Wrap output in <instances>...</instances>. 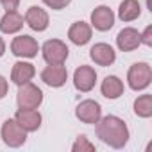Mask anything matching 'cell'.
Returning <instances> with one entry per match:
<instances>
[{
  "label": "cell",
  "instance_id": "6da1fadb",
  "mask_svg": "<svg viewBox=\"0 0 152 152\" xmlns=\"http://www.w3.org/2000/svg\"><path fill=\"white\" fill-rule=\"evenodd\" d=\"M95 132H97V138L106 143L107 147L111 148H124L129 141V129H127V124L115 116V115H107V116H102L97 124H95Z\"/></svg>",
  "mask_w": 152,
  "mask_h": 152
},
{
  "label": "cell",
  "instance_id": "7a4b0ae2",
  "mask_svg": "<svg viewBox=\"0 0 152 152\" xmlns=\"http://www.w3.org/2000/svg\"><path fill=\"white\" fill-rule=\"evenodd\" d=\"M152 83V68L148 63H134L127 72V84L134 91H143Z\"/></svg>",
  "mask_w": 152,
  "mask_h": 152
},
{
  "label": "cell",
  "instance_id": "3957f363",
  "mask_svg": "<svg viewBox=\"0 0 152 152\" xmlns=\"http://www.w3.org/2000/svg\"><path fill=\"white\" fill-rule=\"evenodd\" d=\"M0 138H2V141L7 147L18 148L27 141V131L15 118H7L2 124V127H0Z\"/></svg>",
  "mask_w": 152,
  "mask_h": 152
},
{
  "label": "cell",
  "instance_id": "277c9868",
  "mask_svg": "<svg viewBox=\"0 0 152 152\" xmlns=\"http://www.w3.org/2000/svg\"><path fill=\"white\" fill-rule=\"evenodd\" d=\"M43 102V91L32 84V83H25L22 86H18V93H16V104L20 109H38Z\"/></svg>",
  "mask_w": 152,
  "mask_h": 152
},
{
  "label": "cell",
  "instance_id": "5b68a950",
  "mask_svg": "<svg viewBox=\"0 0 152 152\" xmlns=\"http://www.w3.org/2000/svg\"><path fill=\"white\" fill-rule=\"evenodd\" d=\"M68 47L61 39H47L41 47V56L47 64H64L68 59Z\"/></svg>",
  "mask_w": 152,
  "mask_h": 152
},
{
  "label": "cell",
  "instance_id": "8992f818",
  "mask_svg": "<svg viewBox=\"0 0 152 152\" xmlns=\"http://www.w3.org/2000/svg\"><path fill=\"white\" fill-rule=\"evenodd\" d=\"M75 116L77 120H81L83 124H88V125H95L100 118H102V107L97 100L93 99H86V100H81L75 107Z\"/></svg>",
  "mask_w": 152,
  "mask_h": 152
},
{
  "label": "cell",
  "instance_id": "52a82bcc",
  "mask_svg": "<svg viewBox=\"0 0 152 152\" xmlns=\"http://www.w3.org/2000/svg\"><path fill=\"white\" fill-rule=\"evenodd\" d=\"M11 52L16 56V57H23V59H32L38 56L39 52V45L38 41L29 36V34H22V36H16L13 41H11Z\"/></svg>",
  "mask_w": 152,
  "mask_h": 152
},
{
  "label": "cell",
  "instance_id": "ba28073f",
  "mask_svg": "<svg viewBox=\"0 0 152 152\" xmlns=\"http://www.w3.org/2000/svg\"><path fill=\"white\" fill-rule=\"evenodd\" d=\"M97 84V72L95 68L88 66V64H81L77 70L73 72V86L77 91L88 93L95 88Z\"/></svg>",
  "mask_w": 152,
  "mask_h": 152
},
{
  "label": "cell",
  "instance_id": "9c48e42d",
  "mask_svg": "<svg viewBox=\"0 0 152 152\" xmlns=\"http://www.w3.org/2000/svg\"><path fill=\"white\" fill-rule=\"evenodd\" d=\"M115 13H113V9L111 7H107V6H97L93 11H91V16H90V23H91V27L93 29H97V31H100V32H106V31H109V29H113V25H115Z\"/></svg>",
  "mask_w": 152,
  "mask_h": 152
},
{
  "label": "cell",
  "instance_id": "30bf717a",
  "mask_svg": "<svg viewBox=\"0 0 152 152\" xmlns=\"http://www.w3.org/2000/svg\"><path fill=\"white\" fill-rule=\"evenodd\" d=\"M41 81L50 88H61L68 81V70L63 64H48L41 72Z\"/></svg>",
  "mask_w": 152,
  "mask_h": 152
},
{
  "label": "cell",
  "instance_id": "8fae6325",
  "mask_svg": "<svg viewBox=\"0 0 152 152\" xmlns=\"http://www.w3.org/2000/svg\"><path fill=\"white\" fill-rule=\"evenodd\" d=\"M93 36V27L86 22H73L68 29V39L77 45V47H84L91 41Z\"/></svg>",
  "mask_w": 152,
  "mask_h": 152
},
{
  "label": "cell",
  "instance_id": "7c38bea8",
  "mask_svg": "<svg viewBox=\"0 0 152 152\" xmlns=\"http://www.w3.org/2000/svg\"><path fill=\"white\" fill-rule=\"evenodd\" d=\"M25 23L36 31V32H43L48 29V23H50V18H48V13L43 9V7H38V6H32L27 9L25 16H23Z\"/></svg>",
  "mask_w": 152,
  "mask_h": 152
},
{
  "label": "cell",
  "instance_id": "4fadbf2b",
  "mask_svg": "<svg viewBox=\"0 0 152 152\" xmlns=\"http://www.w3.org/2000/svg\"><path fill=\"white\" fill-rule=\"evenodd\" d=\"M90 57L99 66H111L116 61V52L107 43H95L90 48Z\"/></svg>",
  "mask_w": 152,
  "mask_h": 152
},
{
  "label": "cell",
  "instance_id": "5bb4252c",
  "mask_svg": "<svg viewBox=\"0 0 152 152\" xmlns=\"http://www.w3.org/2000/svg\"><path fill=\"white\" fill-rule=\"evenodd\" d=\"M140 45V32L134 27H124L116 36V47L122 52H132Z\"/></svg>",
  "mask_w": 152,
  "mask_h": 152
},
{
  "label": "cell",
  "instance_id": "9a60e30c",
  "mask_svg": "<svg viewBox=\"0 0 152 152\" xmlns=\"http://www.w3.org/2000/svg\"><path fill=\"white\" fill-rule=\"evenodd\" d=\"M15 120L27 131V132H34L41 127V113L38 109H18L15 115Z\"/></svg>",
  "mask_w": 152,
  "mask_h": 152
},
{
  "label": "cell",
  "instance_id": "2e32d148",
  "mask_svg": "<svg viewBox=\"0 0 152 152\" xmlns=\"http://www.w3.org/2000/svg\"><path fill=\"white\" fill-rule=\"evenodd\" d=\"M36 75V68L34 64L31 63H25V61H16L13 64V70H11V81L16 84V86H22L25 83H31Z\"/></svg>",
  "mask_w": 152,
  "mask_h": 152
},
{
  "label": "cell",
  "instance_id": "e0dca14e",
  "mask_svg": "<svg viewBox=\"0 0 152 152\" xmlns=\"http://www.w3.org/2000/svg\"><path fill=\"white\" fill-rule=\"evenodd\" d=\"M25 20L18 11H6V15L0 18V32L4 34H16L23 29Z\"/></svg>",
  "mask_w": 152,
  "mask_h": 152
},
{
  "label": "cell",
  "instance_id": "ac0fdd59",
  "mask_svg": "<svg viewBox=\"0 0 152 152\" xmlns=\"http://www.w3.org/2000/svg\"><path fill=\"white\" fill-rule=\"evenodd\" d=\"M124 90H125L124 81L120 77H116V75H107V77L102 81V84H100V93L106 99H109V100L120 99L124 95Z\"/></svg>",
  "mask_w": 152,
  "mask_h": 152
},
{
  "label": "cell",
  "instance_id": "d6986e66",
  "mask_svg": "<svg viewBox=\"0 0 152 152\" xmlns=\"http://www.w3.org/2000/svg\"><path fill=\"white\" fill-rule=\"evenodd\" d=\"M141 15V6L138 0H122L118 6V18L125 23L138 20Z\"/></svg>",
  "mask_w": 152,
  "mask_h": 152
},
{
  "label": "cell",
  "instance_id": "ffe728a7",
  "mask_svg": "<svg viewBox=\"0 0 152 152\" xmlns=\"http://www.w3.org/2000/svg\"><path fill=\"white\" fill-rule=\"evenodd\" d=\"M134 115L140 118H150L152 116V95L143 93L134 100Z\"/></svg>",
  "mask_w": 152,
  "mask_h": 152
},
{
  "label": "cell",
  "instance_id": "44dd1931",
  "mask_svg": "<svg viewBox=\"0 0 152 152\" xmlns=\"http://www.w3.org/2000/svg\"><path fill=\"white\" fill-rule=\"evenodd\" d=\"M93 150H95V145L84 134L77 136V140H75L73 145H72V152H93Z\"/></svg>",
  "mask_w": 152,
  "mask_h": 152
},
{
  "label": "cell",
  "instance_id": "7402d4cb",
  "mask_svg": "<svg viewBox=\"0 0 152 152\" xmlns=\"http://www.w3.org/2000/svg\"><path fill=\"white\" fill-rule=\"evenodd\" d=\"M70 2H72V0H43V4H45L47 7L54 9V11H61V9H64L66 6H70Z\"/></svg>",
  "mask_w": 152,
  "mask_h": 152
},
{
  "label": "cell",
  "instance_id": "603a6c76",
  "mask_svg": "<svg viewBox=\"0 0 152 152\" xmlns=\"http://www.w3.org/2000/svg\"><path fill=\"white\" fill-rule=\"evenodd\" d=\"M140 43L152 47V25H147L143 32H140Z\"/></svg>",
  "mask_w": 152,
  "mask_h": 152
},
{
  "label": "cell",
  "instance_id": "cb8c5ba5",
  "mask_svg": "<svg viewBox=\"0 0 152 152\" xmlns=\"http://www.w3.org/2000/svg\"><path fill=\"white\" fill-rule=\"evenodd\" d=\"M0 4L6 11H16L20 6V0H0Z\"/></svg>",
  "mask_w": 152,
  "mask_h": 152
},
{
  "label": "cell",
  "instance_id": "d4e9b609",
  "mask_svg": "<svg viewBox=\"0 0 152 152\" xmlns=\"http://www.w3.org/2000/svg\"><path fill=\"white\" fill-rule=\"evenodd\" d=\"M7 90H9V84H7V79L4 75H0V100H2L6 95H7Z\"/></svg>",
  "mask_w": 152,
  "mask_h": 152
},
{
  "label": "cell",
  "instance_id": "484cf974",
  "mask_svg": "<svg viewBox=\"0 0 152 152\" xmlns=\"http://www.w3.org/2000/svg\"><path fill=\"white\" fill-rule=\"evenodd\" d=\"M6 54V41H4V38L0 36V57H2Z\"/></svg>",
  "mask_w": 152,
  "mask_h": 152
}]
</instances>
